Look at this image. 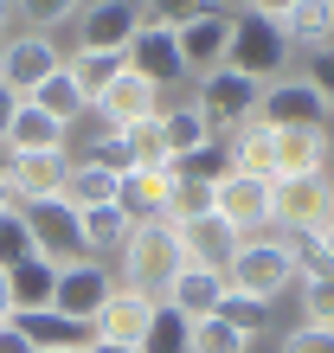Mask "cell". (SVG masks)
<instances>
[{
	"mask_svg": "<svg viewBox=\"0 0 334 353\" xmlns=\"http://www.w3.org/2000/svg\"><path fill=\"white\" fill-rule=\"evenodd\" d=\"M186 270V257H180V238H174V225L167 219H148V225H135L129 232V244H122V289H135V296H148V302H161L167 296V283H174Z\"/></svg>",
	"mask_w": 334,
	"mask_h": 353,
	"instance_id": "obj_1",
	"label": "cell"
},
{
	"mask_svg": "<svg viewBox=\"0 0 334 353\" xmlns=\"http://www.w3.org/2000/svg\"><path fill=\"white\" fill-rule=\"evenodd\" d=\"M334 219V174H283L270 186V225L283 238H322V225Z\"/></svg>",
	"mask_w": 334,
	"mask_h": 353,
	"instance_id": "obj_2",
	"label": "cell"
},
{
	"mask_svg": "<svg viewBox=\"0 0 334 353\" xmlns=\"http://www.w3.org/2000/svg\"><path fill=\"white\" fill-rule=\"evenodd\" d=\"M225 65L257 77V84H277L283 65H289V39H283V19H270L257 7H232V52Z\"/></svg>",
	"mask_w": 334,
	"mask_h": 353,
	"instance_id": "obj_3",
	"label": "cell"
},
{
	"mask_svg": "<svg viewBox=\"0 0 334 353\" xmlns=\"http://www.w3.org/2000/svg\"><path fill=\"white\" fill-rule=\"evenodd\" d=\"M225 283L238 296H257V302H277L289 283H296V257H289V238L283 232H257L238 244V257L225 263Z\"/></svg>",
	"mask_w": 334,
	"mask_h": 353,
	"instance_id": "obj_4",
	"label": "cell"
},
{
	"mask_svg": "<svg viewBox=\"0 0 334 353\" xmlns=\"http://www.w3.org/2000/svg\"><path fill=\"white\" fill-rule=\"evenodd\" d=\"M257 97H264V84L244 77V71H232V65L206 71L199 90H193V103L206 110V122H213V135H238L244 122H257Z\"/></svg>",
	"mask_w": 334,
	"mask_h": 353,
	"instance_id": "obj_5",
	"label": "cell"
},
{
	"mask_svg": "<svg viewBox=\"0 0 334 353\" xmlns=\"http://www.w3.org/2000/svg\"><path fill=\"white\" fill-rule=\"evenodd\" d=\"M52 71H65V52H58L52 32H13L0 39V84L13 97H32Z\"/></svg>",
	"mask_w": 334,
	"mask_h": 353,
	"instance_id": "obj_6",
	"label": "cell"
},
{
	"mask_svg": "<svg viewBox=\"0 0 334 353\" xmlns=\"http://www.w3.org/2000/svg\"><path fill=\"white\" fill-rule=\"evenodd\" d=\"M328 97L308 84V77H277V84H264L257 97V122L264 129H328Z\"/></svg>",
	"mask_w": 334,
	"mask_h": 353,
	"instance_id": "obj_7",
	"label": "cell"
},
{
	"mask_svg": "<svg viewBox=\"0 0 334 353\" xmlns=\"http://www.w3.org/2000/svg\"><path fill=\"white\" fill-rule=\"evenodd\" d=\"M270 186H277V180L232 168V174L213 186V212L232 225L238 238H257V232H270Z\"/></svg>",
	"mask_w": 334,
	"mask_h": 353,
	"instance_id": "obj_8",
	"label": "cell"
},
{
	"mask_svg": "<svg viewBox=\"0 0 334 353\" xmlns=\"http://www.w3.org/2000/svg\"><path fill=\"white\" fill-rule=\"evenodd\" d=\"M116 296V276H110V263H97V257H77V263H58V289H52V308L58 315H71L90 327L103 315V302Z\"/></svg>",
	"mask_w": 334,
	"mask_h": 353,
	"instance_id": "obj_9",
	"label": "cell"
},
{
	"mask_svg": "<svg viewBox=\"0 0 334 353\" xmlns=\"http://www.w3.org/2000/svg\"><path fill=\"white\" fill-rule=\"evenodd\" d=\"M141 32V0H84L77 13V52H129Z\"/></svg>",
	"mask_w": 334,
	"mask_h": 353,
	"instance_id": "obj_10",
	"label": "cell"
},
{
	"mask_svg": "<svg viewBox=\"0 0 334 353\" xmlns=\"http://www.w3.org/2000/svg\"><path fill=\"white\" fill-rule=\"evenodd\" d=\"M13 186V205H46V199H65V180H71V161L65 148H46V154H13L0 161Z\"/></svg>",
	"mask_w": 334,
	"mask_h": 353,
	"instance_id": "obj_11",
	"label": "cell"
},
{
	"mask_svg": "<svg viewBox=\"0 0 334 353\" xmlns=\"http://www.w3.org/2000/svg\"><path fill=\"white\" fill-rule=\"evenodd\" d=\"M32 225V251L39 257H52V263H77L84 257V219H77V205L65 199H46V205H19Z\"/></svg>",
	"mask_w": 334,
	"mask_h": 353,
	"instance_id": "obj_12",
	"label": "cell"
},
{
	"mask_svg": "<svg viewBox=\"0 0 334 353\" xmlns=\"http://www.w3.org/2000/svg\"><path fill=\"white\" fill-rule=\"evenodd\" d=\"M129 71H141L148 77V84L167 97L174 84H186V58H180V39H174V26H148V19H141V32L129 39Z\"/></svg>",
	"mask_w": 334,
	"mask_h": 353,
	"instance_id": "obj_13",
	"label": "cell"
},
{
	"mask_svg": "<svg viewBox=\"0 0 334 353\" xmlns=\"http://www.w3.org/2000/svg\"><path fill=\"white\" fill-rule=\"evenodd\" d=\"M161 103H167V97L148 84V77L122 65V77H116V84L103 90L97 103H90V116L103 122V129H129V122H148V116H161Z\"/></svg>",
	"mask_w": 334,
	"mask_h": 353,
	"instance_id": "obj_14",
	"label": "cell"
},
{
	"mask_svg": "<svg viewBox=\"0 0 334 353\" xmlns=\"http://www.w3.org/2000/svg\"><path fill=\"white\" fill-rule=\"evenodd\" d=\"M174 238H180V257H186V263H199V270H225V263L238 257V244H244L219 212L180 219V225H174Z\"/></svg>",
	"mask_w": 334,
	"mask_h": 353,
	"instance_id": "obj_15",
	"label": "cell"
},
{
	"mask_svg": "<svg viewBox=\"0 0 334 353\" xmlns=\"http://www.w3.org/2000/svg\"><path fill=\"white\" fill-rule=\"evenodd\" d=\"M180 58H186V77H206V71H219L225 65V52H232V13L213 7V13H199L193 26H180Z\"/></svg>",
	"mask_w": 334,
	"mask_h": 353,
	"instance_id": "obj_16",
	"label": "cell"
},
{
	"mask_svg": "<svg viewBox=\"0 0 334 353\" xmlns=\"http://www.w3.org/2000/svg\"><path fill=\"white\" fill-rule=\"evenodd\" d=\"M155 308L148 296H135V289H122L116 283V296L103 302V315L90 321V341H116V347H141V334H148V321H155Z\"/></svg>",
	"mask_w": 334,
	"mask_h": 353,
	"instance_id": "obj_17",
	"label": "cell"
},
{
	"mask_svg": "<svg viewBox=\"0 0 334 353\" xmlns=\"http://www.w3.org/2000/svg\"><path fill=\"white\" fill-rule=\"evenodd\" d=\"M225 289H232V283H225V270H199V263H186L180 276L167 283V296H161V302H167V308H180L186 321H206V315H219Z\"/></svg>",
	"mask_w": 334,
	"mask_h": 353,
	"instance_id": "obj_18",
	"label": "cell"
},
{
	"mask_svg": "<svg viewBox=\"0 0 334 353\" xmlns=\"http://www.w3.org/2000/svg\"><path fill=\"white\" fill-rule=\"evenodd\" d=\"M167 193H174V168H129L116 186V205L135 225H148V219H167Z\"/></svg>",
	"mask_w": 334,
	"mask_h": 353,
	"instance_id": "obj_19",
	"label": "cell"
},
{
	"mask_svg": "<svg viewBox=\"0 0 334 353\" xmlns=\"http://www.w3.org/2000/svg\"><path fill=\"white\" fill-rule=\"evenodd\" d=\"M71 141V129L58 116H46L39 110V103H26L19 97V110H13V129H7V141H0V148L7 154H46V148H65Z\"/></svg>",
	"mask_w": 334,
	"mask_h": 353,
	"instance_id": "obj_20",
	"label": "cell"
},
{
	"mask_svg": "<svg viewBox=\"0 0 334 353\" xmlns=\"http://www.w3.org/2000/svg\"><path fill=\"white\" fill-rule=\"evenodd\" d=\"M206 141H219V135H213V122H206V110L193 97L161 103V148H167V161H186L193 148H206Z\"/></svg>",
	"mask_w": 334,
	"mask_h": 353,
	"instance_id": "obj_21",
	"label": "cell"
},
{
	"mask_svg": "<svg viewBox=\"0 0 334 353\" xmlns=\"http://www.w3.org/2000/svg\"><path fill=\"white\" fill-rule=\"evenodd\" d=\"M328 161H334L328 129H277V180L283 174H322Z\"/></svg>",
	"mask_w": 334,
	"mask_h": 353,
	"instance_id": "obj_22",
	"label": "cell"
},
{
	"mask_svg": "<svg viewBox=\"0 0 334 353\" xmlns=\"http://www.w3.org/2000/svg\"><path fill=\"white\" fill-rule=\"evenodd\" d=\"M283 39H289V52L334 46V0H296V7L283 13Z\"/></svg>",
	"mask_w": 334,
	"mask_h": 353,
	"instance_id": "obj_23",
	"label": "cell"
},
{
	"mask_svg": "<svg viewBox=\"0 0 334 353\" xmlns=\"http://www.w3.org/2000/svg\"><path fill=\"white\" fill-rule=\"evenodd\" d=\"M84 219V257H122V244H129L135 232V219L122 212V205H90V212H77Z\"/></svg>",
	"mask_w": 334,
	"mask_h": 353,
	"instance_id": "obj_24",
	"label": "cell"
},
{
	"mask_svg": "<svg viewBox=\"0 0 334 353\" xmlns=\"http://www.w3.org/2000/svg\"><path fill=\"white\" fill-rule=\"evenodd\" d=\"M19 321V334H26L39 353H52V347H90V327L71 321V315H58V308H26V315H13Z\"/></svg>",
	"mask_w": 334,
	"mask_h": 353,
	"instance_id": "obj_25",
	"label": "cell"
},
{
	"mask_svg": "<svg viewBox=\"0 0 334 353\" xmlns=\"http://www.w3.org/2000/svg\"><path fill=\"white\" fill-rule=\"evenodd\" d=\"M13 283V315H26V308H52V289H58V263L52 257H19L7 270Z\"/></svg>",
	"mask_w": 334,
	"mask_h": 353,
	"instance_id": "obj_26",
	"label": "cell"
},
{
	"mask_svg": "<svg viewBox=\"0 0 334 353\" xmlns=\"http://www.w3.org/2000/svg\"><path fill=\"white\" fill-rule=\"evenodd\" d=\"M116 186H122V174L97 168V161H71V180H65V205H77V212H90V205H116Z\"/></svg>",
	"mask_w": 334,
	"mask_h": 353,
	"instance_id": "obj_27",
	"label": "cell"
},
{
	"mask_svg": "<svg viewBox=\"0 0 334 353\" xmlns=\"http://www.w3.org/2000/svg\"><path fill=\"white\" fill-rule=\"evenodd\" d=\"M225 154H232V168H244V174L277 180V129H264V122H244Z\"/></svg>",
	"mask_w": 334,
	"mask_h": 353,
	"instance_id": "obj_28",
	"label": "cell"
},
{
	"mask_svg": "<svg viewBox=\"0 0 334 353\" xmlns=\"http://www.w3.org/2000/svg\"><path fill=\"white\" fill-rule=\"evenodd\" d=\"M122 65H129V58H122V52H65V71H71V84L84 90V97H103V90H110L116 84V77H122Z\"/></svg>",
	"mask_w": 334,
	"mask_h": 353,
	"instance_id": "obj_29",
	"label": "cell"
},
{
	"mask_svg": "<svg viewBox=\"0 0 334 353\" xmlns=\"http://www.w3.org/2000/svg\"><path fill=\"white\" fill-rule=\"evenodd\" d=\"M26 103H39V110H46V116H58L65 129H77V122L90 116V97H84V90L71 84V71H52L46 84H39V90L26 97Z\"/></svg>",
	"mask_w": 334,
	"mask_h": 353,
	"instance_id": "obj_30",
	"label": "cell"
},
{
	"mask_svg": "<svg viewBox=\"0 0 334 353\" xmlns=\"http://www.w3.org/2000/svg\"><path fill=\"white\" fill-rule=\"evenodd\" d=\"M186 341H193V321L161 302L155 321H148V334H141V353H186Z\"/></svg>",
	"mask_w": 334,
	"mask_h": 353,
	"instance_id": "obj_31",
	"label": "cell"
},
{
	"mask_svg": "<svg viewBox=\"0 0 334 353\" xmlns=\"http://www.w3.org/2000/svg\"><path fill=\"white\" fill-rule=\"evenodd\" d=\"M13 13L26 19V32H58V26H77L84 0H13Z\"/></svg>",
	"mask_w": 334,
	"mask_h": 353,
	"instance_id": "obj_32",
	"label": "cell"
},
{
	"mask_svg": "<svg viewBox=\"0 0 334 353\" xmlns=\"http://www.w3.org/2000/svg\"><path fill=\"white\" fill-rule=\"evenodd\" d=\"M116 135H122V148H129L135 168H174V161H167V148H161V116L129 122V129H116Z\"/></svg>",
	"mask_w": 334,
	"mask_h": 353,
	"instance_id": "obj_33",
	"label": "cell"
},
{
	"mask_svg": "<svg viewBox=\"0 0 334 353\" xmlns=\"http://www.w3.org/2000/svg\"><path fill=\"white\" fill-rule=\"evenodd\" d=\"M219 321L257 341L264 327H270V302H257V296H238V289H225V302H219Z\"/></svg>",
	"mask_w": 334,
	"mask_h": 353,
	"instance_id": "obj_34",
	"label": "cell"
},
{
	"mask_svg": "<svg viewBox=\"0 0 334 353\" xmlns=\"http://www.w3.org/2000/svg\"><path fill=\"white\" fill-rule=\"evenodd\" d=\"M199 212H213V180H186V174H174V193H167V225L199 219Z\"/></svg>",
	"mask_w": 334,
	"mask_h": 353,
	"instance_id": "obj_35",
	"label": "cell"
},
{
	"mask_svg": "<svg viewBox=\"0 0 334 353\" xmlns=\"http://www.w3.org/2000/svg\"><path fill=\"white\" fill-rule=\"evenodd\" d=\"M186 353H250V334L225 327L219 315H206V321H193V341H186Z\"/></svg>",
	"mask_w": 334,
	"mask_h": 353,
	"instance_id": "obj_36",
	"label": "cell"
},
{
	"mask_svg": "<svg viewBox=\"0 0 334 353\" xmlns=\"http://www.w3.org/2000/svg\"><path fill=\"white\" fill-rule=\"evenodd\" d=\"M19 257H39L32 251V225H26L19 205H7V212H0V270H13Z\"/></svg>",
	"mask_w": 334,
	"mask_h": 353,
	"instance_id": "obj_37",
	"label": "cell"
},
{
	"mask_svg": "<svg viewBox=\"0 0 334 353\" xmlns=\"http://www.w3.org/2000/svg\"><path fill=\"white\" fill-rule=\"evenodd\" d=\"M219 0H141V19H148V26H193L199 13H213Z\"/></svg>",
	"mask_w": 334,
	"mask_h": 353,
	"instance_id": "obj_38",
	"label": "cell"
},
{
	"mask_svg": "<svg viewBox=\"0 0 334 353\" xmlns=\"http://www.w3.org/2000/svg\"><path fill=\"white\" fill-rule=\"evenodd\" d=\"M174 174H186V180H225V174H232V154H225L219 148V141H206V148H193V154H186V161H174Z\"/></svg>",
	"mask_w": 334,
	"mask_h": 353,
	"instance_id": "obj_39",
	"label": "cell"
},
{
	"mask_svg": "<svg viewBox=\"0 0 334 353\" xmlns=\"http://www.w3.org/2000/svg\"><path fill=\"white\" fill-rule=\"evenodd\" d=\"M302 315H308V327H334V270L302 283Z\"/></svg>",
	"mask_w": 334,
	"mask_h": 353,
	"instance_id": "obj_40",
	"label": "cell"
},
{
	"mask_svg": "<svg viewBox=\"0 0 334 353\" xmlns=\"http://www.w3.org/2000/svg\"><path fill=\"white\" fill-rule=\"evenodd\" d=\"M283 353H334V327H289L283 334Z\"/></svg>",
	"mask_w": 334,
	"mask_h": 353,
	"instance_id": "obj_41",
	"label": "cell"
},
{
	"mask_svg": "<svg viewBox=\"0 0 334 353\" xmlns=\"http://www.w3.org/2000/svg\"><path fill=\"white\" fill-rule=\"evenodd\" d=\"M308 84H315V90L328 97V110H334V46L308 52Z\"/></svg>",
	"mask_w": 334,
	"mask_h": 353,
	"instance_id": "obj_42",
	"label": "cell"
},
{
	"mask_svg": "<svg viewBox=\"0 0 334 353\" xmlns=\"http://www.w3.org/2000/svg\"><path fill=\"white\" fill-rule=\"evenodd\" d=\"M0 353H39V347L19 334V321H0Z\"/></svg>",
	"mask_w": 334,
	"mask_h": 353,
	"instance_id": "obj_43",
	"label": "cell"
},
{
	"mask_svg": "<svg viewBox=\"0 0 334 353\" xmlns=\"http://www.w3.org/2000/svg\"><path fill=\"white\" fill-rule=\"evenodd\" d=\"M13 110H19V97L0 84V141H7V129H13Z\"/></svg>",
	"mask_w": 334,
	"mask_h": 353,
	"instance_id": "obj_44",
	"label": "cell"
},
{
	"mask_svg": "<svg viewBox=\"0 0 334 353\" xmlns=\"http://www.w3.org/2000/svg\"><path fill=\"white\" fill-rule=\"evenodd\" d=\"M0 321H13V283H7V270H0Z\"/></svg>",
	"mask_w": 334,
	"mask_h": 353,
	"instance_id": "obj_45",
	"label": "cell"
},
{
	"mask_svg": "<svg viewBox=\"0 0 334 353\" xmlns=\"http://www.w3.org/2000/svg\"><path fill=\"white\" fill-rule=\"evenodd\" d=\"M250 7H257V13H270V19H283L289 7H296V0H250Z\"/></svg>",
	"mask_w": 334,
	"mask_h": 353,
	"instance_id": "obj_46",
	"label": "cell"
},
{
	"mask_svg": "<svg viewBox=\"0 0 334 353\" xmlns=\"http://www.w3.org/2000/svg\"><path fill=\"white\" fill-rule=\"evenodd\" d=\"M84 353H141V347H116V341H90Z\"/></svg>",
	"mask_w": 334,
	"mask_h": 353,
	"instance_id": "obj_47",
	"label": "cell"
},
{
	"mask_svg": "<svg viewBox=\"0 0 334 353\" xmlns=\"http://www.w3.org/2000/svg\"><path fill=\"white\" fill-rule=\"evenodd\" d=\"M322 251H328V263H334V219L322 225Z\"/></svg>",
	"mask_w": 334,
	"mask_h": 353,
	"instance_id": "obj_48",
	"label": "cell"
},
{
	"mask_svg": "<svg viewBox=\"0 0 334 353\" xmlns=\"http://www.w3.org/2000/svg\"><path fill=\"white\" fill-rule=\"evenodd\" d=\"M13 205V186H7V168H0V212Z\"/></svg>",
	"mask_w": 334,
	"mask_h": 353,
	"instance_id": "obj_49",
	"label": "cell"
},
{
	"mask_svg": "<svg viewBox=\"0 0 334 353\" xmlns=\"http://www.w3.org/2000/svg\"><path fill=\"white\" fill-rule=\"evenodd\" d=\"M7 26H13V0H0V39H7Z\"/></svg>",
	"mask_w": 334,
	"mask_h": 353,
	"instance_id": "obj_50",
	"label": "cell"
},
{
	"mask_svg": "<svg viewBox=\"0 0 334 353\" xmlns=\"http://www.w3.org/2000/svg\"><path fill=\"white\" fill-rule=\"evenodd\" d=\"M219 7H225V13H232V7H250V0H219Z\"/></svg>",
	"mask_w": 334,
	"mask_h": 353,
	"instance_id": "obj_51",
	"label": "cell"
},
{
	"mask_svg": "<svg viewBox=\"0 0 334 353\" xmlns=\"http://www.w3.org/2000/svg\"><path fill=\"white\" fill-rule=\"evenodd\" d=\"M52 353H84V347H52Z\"/></svg>",
	"mask_w": 334,
	"mask_h": 353,
	"instance_id": "obj_52",
	"label": "cell"
}]
</instances>
